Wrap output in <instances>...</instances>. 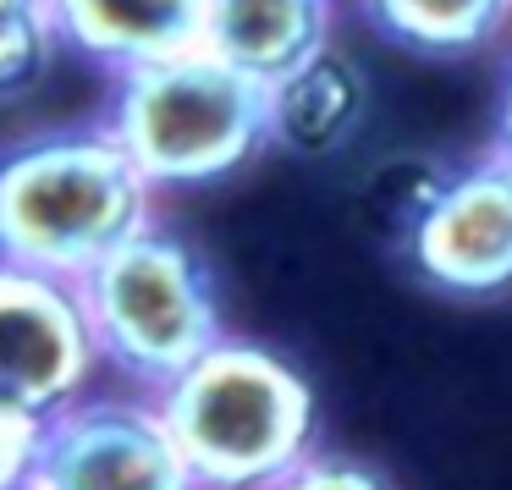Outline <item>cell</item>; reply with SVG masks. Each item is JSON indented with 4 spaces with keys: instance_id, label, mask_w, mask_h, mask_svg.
Instances as JSON below:
<instances>
[{
    "instance_id": "cell-1",
    "label": "cell",
    "mask_w": 512,
    "mask_h": 490,
    "mask_svg": "<svg viewBox=\"0 0 512 490\" xmlns=\"http://www.w3.org/2000/svg\"><path fill=\"white\" fill-rule=\"evenodd\" d=\"M155 226V182L105 122L50 127L0 149V259L83 281L111 248Z\"/></svg>"
},
{
    "instance_id": "cell-2",
    "label": "cell",
    "mask_w": 512,
    "mask_h": 490,
    "mask_svg": "<svg viewBox=\"0 0 512 490\" xmlns=\"http://www.w3.org/2000/svg\"><path fill=\"white\" fill-rule=\"evenodd\" d=\"M199 490H265L314 452V386L265 342L221 336L166 391H155Z\"/></svg>"
},
{
    "instance_id": "cell-3",
    "label": "cell",
    "mask_w": 512,
    "mask_h": 490,
    "mask_svg": "<svg viewBox=\"0 0 512 490\" xmlns=\"http://www.w3.org/2000/svg\"><path fill=\"white\" fill-rule=\"evenodd\" d=\"M100 122L155 193L199 188L232 177L270 144V83L193 45L116 72Z\"/></svg>"
},
{
    "instance_id": "cell-4",
    "label": "cell",
    "mask_w": 512,
    "mask_h": 490,
    "mask_svg": "<svg viewBox=\"0 0 512 490\" xmlns=\"http://www.w3.org/2000/svg\"><path fill=\"white\" fill-rule=\"evenodd\" d=\"M100 364L133 391H166L226 336L221 292L188 237L144 226L78 281Z\"/></svg>"
},
{
    "instance_id": "cell-5",
    "label": "cell",
    "mask_w": 512,
    "mask_h": 490,
    "mask_svg": "<svg viewBox=\"0 0 512 490\" xmlns=\"http://www.w3.org/2000/svg\"><path fill=\"white\" fill-rule=\"evenodd\" d=\"M100 369L78 281L0 259V419L45 430L89 397Z\"/></svg>"
},
{
    "instance_id": "cell-6",
    "label": "cell",
    "mask_w": 512,
    "mask_h": 490,
    "mask_svg": "<svg viewBox=\"0 0 512 490\" xmlns=\"http://www.w3.org/2000/svg\"><path fill=\"white\" fill-rule=\"evenodd\" d=\"M23 490H199L155 397L89 391L34 435Z\"/></svg>"
},
{
    "instance_id": "cell-7",
    "label": "cell",
    "mask_w": 512,
    "mask_h": 490,
    "mask_svg": "<svg viewBox=\"0 0 512 490\" xmlns=\"http://www.w3.org/2000/svg\"><path fill=\"white\" fill-rule=\"evenodd\" d=\"M408 259L424 287L446 298L512 292V155L468 160L446 171L419 221L408 226Z\"/></svg>"
},
{
    "instance_id": "cell-8",
    "label": "cell",
    "mask_w": 512,
    "mask_h": 490,
    "mask_svg": "<svg viewBox=\"0 0 512 490\" xmlns=\"http://www.w3.org/2000/svg\"><path fill=\"white\" fill-rule=\"evenodd\" d=\"M56 39L116 72L204 45V0H45Z\"/></svg>"
},
{
    "instance_id": "cell-9",
    "label": "cell",
    "mask_w": 512,
    "mask_h": 490,
    "mask_svg": "<svg viewBox=\"0 0 512 490\" xmlns=\"http://www.w3.org/2000/svg\"><path fill=\"white\" fill-rule=\"evenodd\" d=\"M336 0H204V50L259 83H281L331 50Z\"/></svg>"
},
{
    "instance_id": "cell-10",
    "label": "cell",
    "mask_w": 512,
    "mask_h": 490,
    "mask_svg": "<svg viewBox=\"0 0 512 490\" xmlns=\"http://www.w3.org/2000/svg\"><path fill=\"white\" fill-rule=\"evenodd\" d=\"M364 111H369L364 72L347 50L331 45L314 61H303L298 72H287L281 83H270V144L292 149L303 160H325L358 133Z\"/></svg>"
},
{
    "instance_id": "cell-11",
    "label": "cell",
    "mask_w": 512,
    "mask_h": 490,
    "mask_svg": "<svg viewBox=\"0 0 512 490\" xmlns=\"http://www.w3.org/2000/svg\"><path fill=\"white\" fill-rule=\"evenodd\" d=\"M353 6L380 39L435 61L485 50L512 17V0H353Z\"/></svg>"
},
{
    "instance_id": "cell-12",
    "label": "cell",
    "mask_w": 512,
    "mask_h": 490,
    "mask_svg": "<svg viewBox=\"0 0 512 490\" xmlns=\"http://www.w3.org/2000/svg\"><path fill=\"white\" fill-rule=\"evenodd\" d=\"M56 50H61V39H56V23H50L45 0H12V6H0V105L34 94L45 67L56 61Z\"/></svg>"
},
{
    "instance_id": "cell-13",
    "label": "cell",
    "mask_w": 512,
    "mask_h": 490,
    "mask_svg": "<svg viewBox=\"0 0 512 490\" xmlns=\"http://www.w3.org/2000/svg\"><path fill=\"white\" fill-rule=\"evenodd\" d=\"M265 490H391V479L375 463H358L347 452H309Z\"/></svg>"
},
{
    "instance_id": "cell-14",
    "label": "cell",
    "mask_w": 512,
    "mask_h": 490,
    "mask_svg": "<svg viewBox=\"0 0 512 490\" xmlns=\"http://www.w3.org/2000/svg\"><path fill=\"white\" fill-rule=\"evenodd\" d=\"M34 435H39V430H23V424L0 419V490H23V479H28V452H34Z\"/></svg>"
},
{
    "instance_id": "cell-15",
    "label": "cell",
    "mask_w": 512,
    "mask_h": 490,
    "mask_svg": "<svg viewBox=\"0 0 512 490\" xmlns=\"http://www.w3.org/2000/svg\"><path fill=\"white\" fill-rule=\"evenodd\" d=\"M496 149L512 155V72H507V89H501V122H496Z\"/></svg>"
},
{
    "instance_id": "cell-16",
    "label": "cell",
    "mask_w": 512,
    "mask_h": 490,
    "mask_svg": "<svg viewBox=\"0 0 512 490\" xmlns=\"http://www.w3.org/2000/svg\"><path fill=\"white\" fill-rule=\"evenodd\" d=\"M0 6H12V0H0Z\"/></svg>"
}]
</instances>
